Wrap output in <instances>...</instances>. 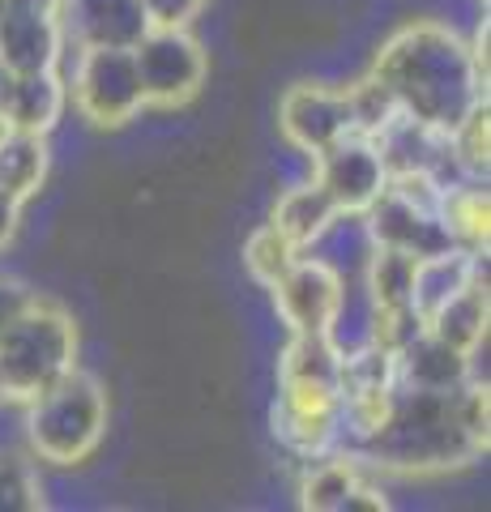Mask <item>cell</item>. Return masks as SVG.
Returning a JSON list of instances; mask_svg holds the SVG:
<instances>
[{
    "mask_svg": "<svg viewBox=\"0 0 491 512\" xmlns=\"http://www.w3.org/2000/svg\"><path fill=\"white\" fill-rule=\"evenodd\" d=\"M487 380L470 376L453 393L402 389L393 393L389 419L359 444V461L398 474H445L487 453Z\"/></svg>",
    "mask_w": 491,
    "mask_h": 512,
    "instance_id": "6da1fadb",
    "label": "cell"
},
{
    "mask_svg": "<svg viewBox=\"0 0 491 512\" xmlns=\"http://www.w3.org/2000/svg\"><path fill=\"white\" fill-rule=\"evenodd\" d=\"M368 77L402 116L440 133H449L474 103L487 99V77L474 64L470 43L445 22H410L393 30Z\"/></svg>",
    "mask_w": 491,
    "mask_h": 512,
    "instance_id": "7a4b0ae2",
    "label": "cell"
},
{
    "mask_svg": "<svg viewBox=\"0 0 491 512\" xmlns=\"http://www.w3.org/2000/svg\"><path fill=\"white\" fill-rule=\"evenodd\" d=\"M69 367H77L73 316L52 299L30 295L26 308L0 329V402L26 406Z\"/></svg>",
    "mask_w": 491,
    "mask_h": 512,
    "instance_id": "3957f363",
    "label": "cell"
},
{
    "mask_svg": "<svg viewBox=\"0 0 491 512\" xmlns=\"http://www.w3.org/2000/svg\"><path fill=\"white\" fill-rule=\"evenodd\" d=\"M107 431V389L99 376L69 367L56 384L26 402L30 453L47 466H82L103 444Z\"/></svg>",
    "mask_w": 491,
    "mask_h": 512,
    "instance_id": "277c9868",
    "label": "cell"
},
{
    "mask_svg": "<svg viewBox=\"0 0 491 512\" xmlns=\"http://www.w3.org/2000/svg\"><path fill=\"white\" fill-rule=\"evenodd\" d=\"M69 103L94 128H124L146 111L133 47H77Z\"/></svg>",
    "mask_w": 491,
    "mask_h": 512,
    "instance_id": "5b68a950",
    "label": "cell"
},
{
    "mask_svg": "<svg viewBox=\"0 0 491 512\" xmlns=\"http://www.w3.org/2000/svg\"><path fill=\"white\" fill-rule=\"evenodd\" d=\"M133 60H137L146 107H163V111L197 99L205 77H210V56L188 35V26L184 30L150 26L146 35H141V43L133 47Z\"/></svg>",
    "mask_w": 491,
    "mask_h": 512,
    "instance_id": "8992f818",
    "label": "cell"
},
{
    "mask_svg": "<svg viewBox=\"0 0 491 512\" xmlns=\"http://www.w3.org/2000/svg\"><path fill=\"white\" fill-rule=\"evenodd\" d=\"M342 393L321 384H278L274 402V436L287 453L304 461H321L338 453L342 440Z\"/></svg>",
    "mask_w": 491,
    "mask_h": 512,
    "instance_id": "52a82bcc",
    "label": "cell"
},
{
    "mask_svg": "<svg viewBox=\"0 0 491 512\" xmlns=\"http://www.w3.org/2000/svg\"><path fill=\"white\" fill-rule=\"evenodd\" d=\"M312 163H316L312 180L329 192V201L338 205L342 218H359L389 184L385 158H380L376 141L363 133H346L342 141L316 154Z\"/></svg>",
    "mask_w": 491,
    "mask_h": 512,
    "instance_id": "ba28073f",
    "label": "cell"
},
{
    "mask_svg": "<svg viewBox=\"0 0 491 512\" xmlns=\"http://www.w3.org/2000/svg\"><path fill=\"white\" fill-rule=\"evenodd\" d=\"M278 128L299 154L316 158L321 150L334 146V141H342L346 133H355L351 86L346 90H329V86H312V82L291 86L278 103Z\"/></svg>",
    "mask_w": 491,
    "mask_h": 512,
    "instance_id": "9c48e42d",
    "label": "cell"
},
{
    "mask_svg": "<svg viewBox=\"0 0 491 512\" xmlns=\"http://www.w3.org/2000/svg\"><path fill=\"white\" fill-rule=\"evenodd\" d=\"M274 312L291 333H329L334 316L342 308L346 282L329 261H316V256H299V261L282 274L274 286Z\"/></svg>",
    "mask_w": 491,
    "mask_h": 512,
    "instance_id": "30bf717a",
    "label": "cell"
},
{
    "mask_svg": "<svg viewBox=\"0 0 491 512\" xmlns=\"http://www.w3.org/2000/svg\"><path fill=\"white\" fill-rule=\"evenodd\" d=\"M65 26L60 13L5 0L0 9V69L5 73H47L60 69L65 56Z\"/></svg>",
    "mask_w": 491,
    "mask_h": 512,
    "instance_id": "8fae6325",
    "label": "cell"
},
{
    "mask_svg": "<svg viewBox=\"0 0 491 512\" xmlns=\"http://www.w3.org/2000/svg\"><path fill=\"white\" fill-rule=\"evenodd\" d=\"M60 26L77 47H137L150 18L141 0H65Z\"/></svg>",
    "mask_w": 491,
    "mask_h": 512,
    "instance_id": "7c38bea8",
    "label": "cell"
},
{
    "mask_svg": "<svg viewBox=\"0 0 491 512\" xmlns=\"http://www.w3.org/2000/svg\"><path fill=\"white\" fill-rule=\"evenodd\" d=\"M69 107V82L60 69L47 73H5V90H0V116L9 128L22 133H52Z\"/></svg>",
    "mask_w": 491,
    "mask_h": 512,
    "instance_id": "4fadbf2b",
    "label": "cell"
},
{
    "mask_svg": "<svg viewBox=\"0 0 491 512\" xmlns=\"http://www.w3.org/2000/svg\"><path fill=\"white\" fill-rule=\"evenodd\" d=\"M474 278H483V252L449 244L415 261V282H410V312L419 320L436 316L453 295H462Z\"/></svg>",
    "mask_w": 491,
    "mask_h": 512,
    "instance_id": "5bb4252c",
    "label": "cell"
},
{
    "mask_svg": "<svg viewBox=\"0 0 491 512\" xmlns=\"http://www.w3.org/2000/svg\"><path fill=\"white\" fill-rule=\"evenodd\" d=\"M474 376L470 355L453 350L436 338V333L419 329L415 338L398 346V384L402 389H423V393H453Z\"/></svg>",
    "mask_w": 491,
    "mask_h": 512,
    "instance_id": "9a60e30c",
    "label": "cell"
},
{
    "mask_svg": "<svg viewBox=\"0 0 491 512\" xmlns=\"http://www.w3.org/2000/svg\"><path fill=\"white\" fill-rule=\"evenodd\" d=\"M338 218L342 214H338V205L329 201V192L316 180H308V184H295V188L282 192L269 222H274V227L287 235L299 252H308L312 244H321V239L334 231Z\"/></svg>",
    "mask_w": 491,
    "mask_h": 512,
    "instance_id": "2e32d148",
    "label": "cell"
},
{
    "mask_svg": "<svg viewBox=\"0 0 491 512\" xmlns=\"http://www.w3.org/2000/svg\"><path fill=\"white\" fill-rule=\"evenodd\" d=\"M487 320H491V299H487V278H474L462 295H453L436 316L423 320L427 333H436L445 346L462 350L474 359V350L487 342Z\"/></svg>",
    "mask_w": 491,
    "mask_h": 512,
    "instance_id": "e0dca14e",
    "label": "cell"
},
{
    "mask_svg": "<svg viewBox=\"0 0 491 512\" xmlns=\"http://www.w3.org/2000/svg\"><path fill=\"white\" fill-rule=\"evenodd\" d=\"M47 163H52V150H47L43 133L9 128V133L0 137V188L13 192L18 201H30L43 188Z\"/></svg>",
    "mask_w": 491,
    "mask_h": 512,
    "instance_id": "ac0fdd59",
    "label": "cell"
},
{
    "mask_svg": "<svg viewBox=\"0 0 491 512\" xmlns=\"http://www.w3.org/2000/svg\"><path fill=\"white\" fill-rule=\"evenodd\" d=\"M359 483H363V461L346 457V453H329L304 474V483H299V504L308 512H346Z\"/></svg>",
    "mask_w": 491,
    "mask_h": 512,
    "instance_id": "d6986e66",
    "label": "cell"
},
{
    "mask_svg": "<svg viewBox=\"0 0 491 512\" xmlns=\"http://www.w3.org/2000/svg\"><path fill=\"white\" fill-rule=\"evenodd\" d=\"M440 222H445L453 244L487 252V239H491V197H487V188L449 184L445 192H440Z\"/></svg>",
    "mask_w": 491,
    "mask_h": 512,
    "instance_id": "ffe728a7",
    "label": "cell"
},
{
    "mask_svg": "<svg viewBox=\"0 0 491 512\" xmlns=\"http://www.w3.org/2000/svg\"><path fill=\"white\" fill-rule=\"evenodd\" d=\"M415 261L402 248H372L368 274H363V295L376 312H410V282H415Z\"/></svg>",
    "mask_w": 491,
    "mask_h": 512,
    "instance_id": "44dd1931",
    "label": "cell"
},
{
    "mask_svg": "<svg viewBox=\"0 0 491 512\" xmlns=\"http://www.w3.org/2000/svg\"><path fill=\"white\" fill-rule=\"evenodd\" d=\"M449 154L453 167L466 175V180H487L491 167V107L487 99L474 103L462 120L449 128Z\"/></svg>",
    "mask_w": 491,
    "mask_h": 512,
    "instance_id": "7402d4cb",
    "label": "cell"
},
{
    "mask_svg": "<svg viewBox=\"0 0 491 512\" xmlns=\"http://www.w3.org/2000/svg\"><path fill=\"white\" fill-rule=\"evenodd\" d=\"M299 256H304V252H299L291 239L274 227V222H265V227H257V231L248 235V244H244V269H248L252 282L269 291V286L287 274Z\"/></svg>",
    "mask_w": 491,
    "mask_h": 512,
    "instance_id": "603a6c76",
    "label": "cell"
},
{
    "mask_svg": "<svg viewBox=\"0 0 491 512\" xmlns=\"http://www.w3.org/2000/svg\"><path fill=\"white\" fill-rule=\"evenodd\" d=\"M43 508V483L35 461L22 453H0V512H35Z\"/></svg>",
    "mask_w": 491,
    "mask_h": 512,
    "instance_id": "cb8c5ba5",
    "label": "cell"
},
{
    "mask_svg": "<svg viewBox=\"0 0 491 512\" xmlns=\"http://www.w3.org/2000/svg\"><path fill=\"white\" fill-rule=\"evenodd\" d=\"M210 5V0H141V9H146L150 26H163V30H184L201 18V9Z\"/></svg>",
    "mask_w": 491,
    "mask_h": 512,
    "instance_id": "d4e9b609",
    "label": "cell"
},
{
    "mask_svg": "<svg viewBox=\"0 0 491 512\" xmlns=\"http://www.w3.org/2000/svg\"><path fill=\"white\" fill-rule=\"evenodd\" d=\"M30 295H35V291H26L22 282H13V278H0V329H5L9 320H13V316H18V312L26 308V303H30Z\"/></svg>",
    "mask_w": 491,
    "mask_h": 512,
    "instance_id": "484cf974",
    "label": "cell"
},
{
    "mask_svg": "<svg viewBox=\"0 0 491 512\" xmlns=\"http://www.w3.org/2000/svg\"><path fill=\"white\" fill-rule=\"evenodd\" d=\"M22 205H26V201H18L13 192L0 188V248H5L9 239H13V231H18V222H22Z\"/></svg>",
    "mask_w": 491,
    "mask_h": 512,
    "instance_id": "4316f807",
    "label": "cell"
},
{
    "mask_svg": "<svg viewBox=\"0 0 491 512\" xmlns=\"http://www.w3.org/2000/svg\"><path fill=\"white\" fill-rule=\"evenodd\" d=\"M18 5H35V9H47V13H60L65 0H18Z\"/></svg>",
    "mask_w": 491,
    "mask_h": 512,
    "instance_id": "83f0119b",
    "label": "cell"
},
{
    "mask_svg": "<svg viewBox=\"0 0 491 512\" xmlns=\"http://www.w3.org/2000/svg\"><path fill=\"white\" fill-rule=\"evenodd\" d=\"M9 133V124H5V116H0V137H5Z\"/></svg>",
    "mask_w": 491,
    "mask_h": 512,
    "instance_id": "f1b7e54d",
    "label": "cell"
},
{
    "mask_svg": "<svg viewBox=\"0 0 491 512\" xmlns=\"http://www.w3.org/2000/svg\"><path fill=\"white\" fill-rule=\"evenodd\" d=\"M0 90H5V69H0Z\"/></svg>",
    "mask_w": 491,
    "mask_h": 512,
    "instance_id": "f546056e",
    "label": "cell"
},
{
    "mask_svg": "<svg viewBox=\"0 0 491 512\" xmlns=\"http://www.w3.org/2000/svg\"><path fill=\"white\" fill-rule=\"evenodd\" d=\"M0 9H5V0H0Z\"/></svg>",
    "mask_w": 491,
    "mask_h": 512,
    "instance_id": "4dcf8cb0",
    "label": "cell"
},
{
    "mask_svg": "<svg viewBox=\"0 0 491 512\" xmlns=\"http://www.w3.org/2000/svg\"><path fill=\"white\" fill-rule=\"evenodd\" d=\"M483 5H487V0H483Z\"/></svg>",
    "mask_w": 491,
    "mask_h": 512,
    "instance_id": "1f68e13d",
    "label": "cell"
}]
</instances>
